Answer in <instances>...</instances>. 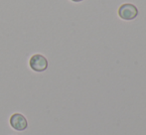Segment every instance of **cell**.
I'll use <instances>...</instances> for the list:
<instances>
[{"label": "cell", "instance_id": "obj_1", "mask_svg": "<svg viewBox=\"0 0 146 135\" xmlns=\"http://www.w3.org/2000/svg\"><path fill=\"white\" fill-rule=\"evenodd\" d=\"M29 65L31 69L37 73H42L48 69V61L41 54L33 55L29 61Z\"/></svg>", "mask_w": 146, "mask_h": 135}, {"label": "cell", "instance_id": "obj_2", "mask_svg": "<svg viewBox=\"0 0 146 135\" xmlns=\"http://www.w3.org/2000/svg\"><path fill=\"white\" fill-rule=\"evenodd\" d=\"M118 15L123 20H133L138 15V9L133 4H123L119 7Z\"/></svg>", "mask_w": 146, "mask_h": 135}, {"label": "cell", "instance_id": "obj_3", "mask_svg": "<svg viewBox=\"0 0 146 135\" xmlns=\"http://www.w3.org/2000/svg\"><path fill=\"white\" fill-rule=\"evenodd\" d=\"M10 125L17 131H24L28 127V122L25 116L20 113H14L9 119Z\"/></svg>", "mask_w": 146, "mask_h": 135}, {"label": "cell", "instance_id": "obj_4", "mask_svg": "<svg viewBox=\"0 0 146 135\" xmlns=\"http://www.w3.org/2000/svg\"><path fill=\"white\" fill-rule=\"evenodd\" d=\"M72 1H74V2H81V1H83V0H72Z\"/></svg>", "mask_w": 146, "mask_h": 135}]
</instances>
